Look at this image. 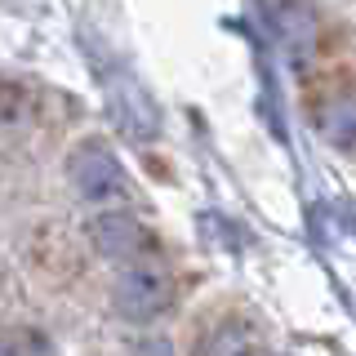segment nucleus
I'll return each instance as SVG.
<instances>
[{"label":"nucleus","instance_id":"39448f33","mask_svg":"<svg viewBox=\"0 0 356 356\" xmlns=\"http://www.w3.org/2000/svg\"><path fill=\"white\" fill-rule=\"evenodd\" d=\"M205 356H267V339H263L259 325L236 316V321H227V325H218L209 334Z\"/></svg>","mask_w":356,"mask_h":356},{"label":"nucleus","instance_id":"f257e3e1","mask_svg":"<svg viewBox=\"0 0 356 356\" xmlns=\"http://www.w3.org/2000/svg\"><path fill=\"white\" fill-rule=\"evenodd\" d=\"M103 89H107V111L120 125V134L134 143H152L161 134V107H156L152 89L129 72V67H103Z\"/></svg>","mask_w":356,"mask_h":356},{"label":"nucleus","instance_id":"f03ea898","mask_svg":"<svg viewBox=\"0 0 356 356\" xmlns=\"http://www.w3.org/2000/svg\"><path fill=\"white\" fill-rule=\"evenodd\" d=\"M67 178H72V187L89 205H116V200L129 196L125 165L116 161V152L107 143H81L67 156Z\"/></svg>","mask_w":356,"mask_h":356},{"label":"nucleus","instance_id":"0eeeda50","mask_svg":"<svg viewBox=\"0 0 356 356\" xmlns=\"http://www.w3.org/2000/svg\"><path fill=\"white\" fill-rule=\"evenodd\" d=\"M325 134L339 147H352V103L348 98H339V103L325 111Z\"/></svg>","mask_w":356,"mask_h":356},{"label":"nucleus","instance_id":"7ed1b4c3","mask_svg":"<svg viewBox=\"0 0 356 356\" xmlns=\"http://www.w3.org/2000/svg\"><path fill=\"white\" fill-rule=\"evenodd\" d=\"M111 303H116V312L125 321H152L174 303V281H170V272L156 267V263H129V267H120V276H116Z\"/></svg>","mask_w":356,"mask_h":356},{"label":"nucleus","instance_id":"20e7f679","mask_svg":"<svg viewBox=\"0 0 356 356\" xmlns=\"http://www.w3.org/2000/svg\"><path fill=\"white\" fill-rule=\"evenodd\" d=\"M89 241L103 259H116V263H147V254L156 250V236L143 227L129 209H107L89 222Z\"/></svg>","mask_w":356,"mask_h":356},{"label":"nucleus","instance_id":"423d86ee","mask_svg":"<svg viewBox=\"0 0 356 356\" xmlns=\"http://www.w3.org/2000/svg\"><path fill=\"white\" fill-rule=\"evenodd\" d=\"M0 356H49V343L36 330H9L0 334Z\"/></svg>","mask_w":356,"mask_h":356}]
</instances>
